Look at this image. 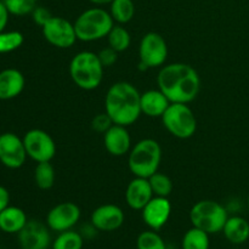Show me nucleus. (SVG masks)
<instances>
[{"mask_svg":"<svg viewBox=\"0 0 249 249\" xmlns=\"http://www.w3.org/2000/svg\"><path fill=\"white\" fill-rule=\"evenodd\" d=\"M90 1L91 4L96 5V6H102V5H106V4H111L112 0H88Z\"/></svg>","mask_w":249,"mask_h":249,"instance_id":"36","label":"nucleus"},{"mask_svg":"<svg viewBox=\"0 0 249 249\" xmlns=\"http://www.w3.org/2000/svg\"><path fill=\"white\" fill-rule=\"evenodd\" d=\"M83 246H84V237L82 233L67 230L58 233L51 247L53 249H83Z\"/></svg>","mask_w":249,"mask_h":249,"instance_id":"26","label":"nucleus"},{"mask_svg":"<svg viewBox=\"0 0 249 249\" xmlns=\"http://www.w3.org/2000/svg\"><path fill=\"white\" fill-rule=\"evenodd\" d=\"M10 15L15 16H26L32 15L38 4L36 0H2Z\"/></svg>","mask_w":249,"mask_h":249,"instance_id":"30","label":"nucleus"},{"mask_svg":"<svg viewBox=\"0 0 249 249\" xmlns=\"http://www.w3.org/2000/svg\"><path fill=\"white\" fill-rule=\"evenodd\" d=\"M97 56H99L100 62L102 63V66H104L105 68L113 66L114 63L117 62V60H118V53H117L116 50H113L112 48H109V46L108 48L102 49V50L97 53Z\"/></svg>","mask_w":249,"mask_h":249,"instance_id":"32","label":"nucleus"},{"mask_svg":"<svg viewBox=\"0 0 249 249\" xmlns=\"http://www.w3.org/2000/svg\"><path fill=\"white\" fill-rule=\"evenodd\" d=\"M228 218L225 207L212 199L197 202L190 211V221L192 226L206 231L209 235L221 232Z\"/></svg>","mask_w":249,"mask_h":249,"instance_id":"6","label":"nucleus"},{"mask_svg":"<svg viewBox=\"0 0 249 249\" xmlns=\"http://www.w3.org/2000/svg\"><path fill=\"white\" fill-rule=\"evenodd\" d=\"M82 212L73 202H62L56 204L46 215V225L55 232L72 230L79 221Z\"/></svg>","mask_w":249,"mask_h":249,"instance_id":"11","label":"nucleus"},{"mask_svg":"<svg viewBox=\"0 0 249 249\" xmlns=\"http://www.w3.org/2000/svg\"><path fill=\"white\" fill-rule=\"evenodd\" d=\"M162 160V148L153 139H142L131 147L128 157L129 170L134 177L148 178L158 172Z\"/></svg>","mask_w":249,"mask_h":249,"instance_id":"4","label":"nucleus"},{"mask_svg":"<svg viewBox=\"0 0 249 249\" xmlns=\"http://www.w3.org/2000/svg\"><path fill=\"white\" fill-rule=\"evenodd\" d=\"M223 233L226 240L232 245H242L249 238V223L245 218L238 215L229 216Z\"/></svg>","mask_w":249,"mask_h":249,"instance_id":"20","label":"nucleus"},{"mask_svg":"<svg viewBox=\"0 0 249 249\" xmlns=\"http://www.w3.org/2000/svg\"><path fill=\"white\" fill-rule=\"evenodd\" d=\"M170 104L169 99L160 89H151L141 94V113L151 118H162Z\"/></svg>","mask_w":249,"mask_h":249,"instance_id":"18","label":"nucleus"},{"mask_svg":"<svg viewBox=\"0 0 249 249\" xmlns=\"http://www.w3.org/2000/svg\"><path fill=\"white\" fill-rule=\"evenodd\" d=\"M27 221L26 213L18 207L9 206L0 212V230L6 233H18Z\"/></svg>","mask_w":249,"mask_h":249,"instance_id":"21","label":"nucleus"},{"mask_svg":"<svg viewBox=\"0 0 249 249\" xmlns=\"http://www.w3.org/2000/svg\"><path fill=\"white\" fill-rule=\"evenodd\" d=\"M56 174L50 162L36 163L34 170V181L40 190H50L55 184Z\"/></svg>","mask_w":249,"mask_h":249,"instance_id":"25","label":"nucleus"},{"mask_svg":"<svg viewBox=\"0 0 249 249\" xmlns=\"http://www.w3.org/2000/svg\"><path fill=\"white\" fill-rule=\"evenodd\" d=\"M209 247H211L209 233L195 226L187 230L182 237V249H209Z\"/></svg>","mask_w":249,"mask_h":249,"instance_id":"23","label":"nucleus"},{"mask_svg":"<svg viewBox=\"0 0 249 249\" xmlns=\"http://www.w3.org/2000/svg\"><path fill=\"white\" fill-rule=\"evenodd\" d=\"M158 89L170 102L190 104L201 90V79L192 66L175 62L163 66L157 75Z\"/></svg>","mask_w":249,"mask_h":249,"instance_id":"1","label":"nucleus"},{"mask_svg":"<svg viewBox=\"0 0 249 249\" xmlns=\"http://www.w3.org/2000/svg\"><path fill=\"white\" fill-rule=\"evenodd\" d=\"M247 206H248V211H249V195H248V199H247Z\"/></svg>","mask_w":249,"mask_h":249,"instance_id":"37","label":"nucleus"},{"mask_svg":"<svg viewBox=\"0 0 249 249\" xmlns=\"http://www.w3.org/2000/svg\"><path fill=\"white\" fill-rule=\"evenodd\" d=\"M114 26L109 11L102 7H91L83 11L74 22V29L78 40L96 41L106 38Z\"/></svg>","mask_w":249,"mask_h":249,"instance_id":"5","label":"nucleus"},{"mask_svg":"<svg viewBox=\"0 0 249 249\" xmlns=\"http://www.w3.org/2000/svg\"><path fill=\"white\" fill-rule=\"evenodd\" d=\"M164 128L178 139H190L197 130V119L187 104L172 102L162 116Z\"/></svg>","mask_w":249,"mask_h":249,"instance_id":"7","label":"nucleus"},{"mask_svg":"<svg viewBox=\"0 0 249 249\" xmlns=\"http://www.w3.org/2000/svg\"><path fill=\"white\" fill-rule=\"evenodd\" d=\"M113 121L111 119V117L105 112V113H99L92 118L91 121V128L92 130L96 131V133L105 134L112 125H113Z\"/></svg>","mask_w":249,"mask_h":249,"instance_id":"31","label":"nucleus"},{"mask_svg":"<svg viewBox=\"0 0 249 249\" xmlns=\"http://www.w3.org/2000/svg\"><path fill=\"white\" fill-rule=\"evenodd\" d=\"M142 220L151 230L158 231L168 223L172 214V203L168 197L153 196L141 211Z\"/></svg>","mask_w":249,"mask_h":249,"instance_id":"15","label":"nucleus"},{"mask_svg":"<svg viewBox=\"0 0 249 249\" xmlns=\"http://www.w3.org/2000/svg\"><path fill=\"white\" fill-rule=\"evenodd\" d=\"M141 94L131 83L111 85L105 97V109L114 124L129 126L141 116Z\"/></svg>","mask_w":249,"mask_h":249,"instance_id":"2","label":"nucleus"},{"mask_svg":"<svg viewBox=\"0 0 249 249\" xmlns=\"http://www.w3.org/2000/svg\"><path fill=\"white\" fill-rule=\"evenodd\" d=\"M9 11H7L6 6H5L4 1L0 0V32H4L5 27L7 26L9 22Z\"/></svg>","mask_w":249,"mask_h":249,"instance_id":"34","label":"nucleus"},{"mask_svg":"<svg viewBox=\"0 0 249 249\" xmlns=\"http://www.w3.org/2000/svg\"><path fill=\"white\" fill-rule=\"evenodd\" d=\"M23 34L18 31L0 32V53H12L23 44Z\"/></svg>","mask_w":249,"mask_h":249,"instance_id":"29","label":"nucleus"},{"mask_svg":"<svg viewBox=\"0 0 249 249\" xmlns=\"http://www.w3.org/2000/svg\"><path fill=\"white\" fill-rule=\"evenodd\" d=\"M51 17H53L51 12L44 6H36L32 12V18H33L34 23L38 24L39 27H43Z\"/></svg>","mask_w":249,"mask_h":249,"instance_id":"33","label":"nucleus"},{"mask_svg":"<svg viewBox=\"0 0 249 249\" xmlns=\"http://www.w3.org/2000/svg\"><path fill=\"white\" fill-rule=\"evenodd\" d=\"M139 70L147 71L150 68L162 67L168 57L167 41L160 33L148 32L141 38L139 45Z\"/></svg>","mask_w":249,"mask_h":249,"instance_id":"8","label":"nucleus"},{"mask_svg":"<svg viewBox=\"0 0 249 249\" xmlns=\"http://www.w3.org/2000/svg\"><path fill=\"white\" fill-rule=\"evenodd\" d=\"M108 46L116 50L117 53H123L130 46L131 36L130 33L123 24H114L109 33L107 34Z\"/></svg>","mask_w":249,"mask_h":249,"instance_id":"24","label":"nucleus"},{"mask_svg":"<svg viewBox=\"0 0 249 249\" xmlns=\"http://www.w3.org/2000/svg\"><path fill=\"white\" fill-rule=\"evenodd\" d=\"M27 156L34 162H50L56 155V143L50 134L41 129H32L23 136Z\"/></svg>","mask_w":249,"mask_h":249,"instance_id":"9","label":"nucleus"},{"mask_svg":"<svg viewBox=\"0 0 249 249\" xmlns=\"http://www.w3.org/2000/svg\"><path fill=\"white\" fill-rule=\"evenodd\" d=\"M104 143L107 152L114 157H122L130 152L131 138L126 126L113 124L104 134Z\"/></svg>","mask_w":249,"mask_h":249,"instance_id":"16","label":"nucleus"},{"mask_svg":"<svg viewBox=\"0 0 249 249\" xmlns=\"http://www.w3.org/2000/svg\"><path fill=\"white\" fill-rule=\"evenodd\" d=\"M24 75L16 68H6L0 72V100H11L24 89Z\"/></svg>","mask_w":249,"mask_h":249,"instance_id":"19","label":"nucleus"},{"mask_svg":"<svg viewBox=\"0 0 249 249\" xmlns=\"http://www.w3.org/2000/svg\"><path fill=\"white\" fill-rule=\"evenodd\" d=\"M125 220L123 209L117 204H102L94 209L90 216V223L97 231L112 232L122 228Z\"/></svg>","mask_w":249,"mask_h":249,"instance_id":"13","label":"nucleus"},{"mask_svg":"<svg viewBox=\"0 0 249 249\" xmlns=\"http://www.w3.org/2000/svg\"><path fill=\"white\" fill-rule=\"evenodd\" d=\"M41 32L45 40L58 49L72 48L78 40L74 23L60 16H53L43 27Z\"/></svg>","mask_w":249,"mask_h":249,"instance_id":"10","label":"nucleus"},{"mask_svg":"<svg viewBox=\"0 0 249 249\" xmlns=\"http://www.w3.org/2000/svg\"><path fill=\"white\" fill-rule=\"evenodd\" d=\"M138 249H167L162 236L155 230H147L141 232L136 240Z\"/></svg>","mask_w":249,"mask_h":249,"instance_id":"28","label":"nucleus"},{"mask_svg":"<svg viewBox=\"0 0 249 249\" xmlns=\"http://www.w3.org/2000/svg\"><path fill=\"white\" fill-rule=\"evenodd\" d=\"M50 229L38 220H28L18 232V242L26 249H48L51 245Z\"/></svg>","mask_w":249,"mask_h":249,"instance_id":"14","label":"nucleus"},{"mask_svg":"<svg viewBox=\"0 0 249 249\" xmlns=\"http://www.w3.org/2000/svg\"><path fill=\"white\" fill-rule=\"evenodd\" d=\"M26 147L23 139L14 133L0 134V162L10 169H18L26 163Z\"/></svg>","mask_w":249,"mask_h":249,"instance_id":"12","label":"nucleus"},{"mask_svg":"<svg viewBox=\"0 0 249 249\" xmlns=\"http://www.w3.org/2000/svg\"><path fill=\"white\" fill-rule=\"evenodd\" d=\"M153 195L158 197H168L173 192V181L163 173H155L148 178Z\"/></svg>","mask_w":249,"mask_h":249,"instance_id":"27","label":"nucleus"},{"mask_svg":"<svg viewBox=\"0 0 249 249\" xmlns=\"http://www.w3.org/2000/svg\"><path fill=\"white\" fill-rule=\"evenodd\" d=\"M152 189L148 179L135 177L128 184L125 190L126 204L134 211H142L143 207L152 199Z\"/></svg>","mask_w":249,"mask_h":249,"instance_id":"17","label":"nucleus"},{"mask_svg":"<svg viewBox=\"0 0 249 249\" xmlns=\"http://www.w3.org/2000/svg\"><path fill=\"white\" fill-rule=\"evenodd\" d=\"M105 67L100 62L97 53L92 51H80L75 53L70 63V74L73 83L83 90L99 88L104 78Z\"/></svg>","mask_w":249,"mask_h":249,"instance_id":"3","label":"nucleus"},{"mask_svg":"<svg viewBox=\"0 0 249 249\" xmlns=\"http://www.w3.org/2000/svg\"><path fill=\"white\" fill-rule=\"evenodd\" d=\"M10 203V194L7 189L0 185V212L4 211L5 208L9 207Z\"/></svg>","mask_w":249,"mask_h":249,"instance_id":"35","label":"nucleus"},{"mask_svg":"<svg viewBox=\"0 0 249 249\" xmlns=\"http://www.w3.org/2000/svg\"><path fill=\"white\" fill-rule=\"evenodd\" d=\"M21 249H26V248H22V247H21Z\"/></svg>","mask_w":249,"mask_h":249,"instance_id":"38","label":"nucleus"},{"mask_svg":"<svg viewBox=\"0 0 249 249\" xmlns=\"http://www.w3.org/2000/svg\"><path fill=\"white\" fill-rule=\"evenodd\" d=\"M109 14L116 23L125 24L130 22L135 15V4L133 0H112L109 4Z\"/></svg>","mask_w":249,"mask_h":249,"instance_id":"22","label":"nucleus"}]
</instances>
